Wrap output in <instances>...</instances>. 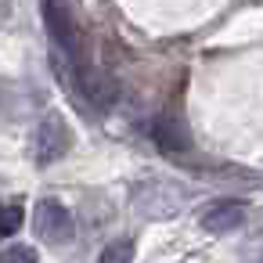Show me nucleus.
<instances>
[{
  "instance_id": "f257e3e1",
  "label": "nucleus",
  "mask_w": 263,
  "mask_h": 263,
  "mask_svg": "<svg viewBox=\"0 0 263 263\" xmlns=\"http://www.w3.org/2000/svg\"><path fill=\"white\" fill-rule=\"evenodd\" d=\"M33 231L44 245H69L76 238V220L65 202L58 198H40L33 205Z\"/></svg>"
},
{
  "instance_id": "f03ea898",
  "label": "nucleus",
  "mask_w": 263,
  "mask_h": 263,
  "mask_svg": "<svg viewBox=\"0 0 263 263\" xmlns=\"http://www.w3.org/2000/svg\"><path fill=\"white\" fill-rule=\"evenodd\" d=\"M69 144H72V130H69V123L58 116V112H51V116H44L40 123H36V130H33V162L36 166H51V162H58L65 152H69Z\"/></svg>"
},
{
  "instance_id": "7ed1b4c3",
  "label": "nucleus",
  "mask_w": 263,
  "mask_h": 263,
  "mask_svg": "<svg viewBox=\"0 0 263 263\" xmlns=\"http://www.w3.org/2000/svg\"><path fill=\"white\" fill-rule=\"evenodd\" d=\"M76 4L80 0H44V15H47V26L54 33V40L76 54L80 51V22H76Z\"/></svg>"
},
{
  "instance_id": "20e7f679",
  "label": "nucleus",
  "mask_w": 263,
  "mask_h": 263,
  "mask_svg": "<svg viewBox=\"0 0 263 263\" xmlns=\"http://www.w3.org/2000/svg\"><path fill=\"white\" fill-rule=\"evenodd\" d=\"M80 90H83V98L90 101V108H98V112H108V108L119 101V83H116V76L105 72V69H98V65H83V69H80Z\"/></svg>"
},
{
  "instance_id": "39448f33",
  "label": "nucleus",
  "mask_w": 263,
  "mask_h": 263,
  "mask_svg": "<svg viewBox=\"0 0 263 263\" xmlns=\"http://www.w3.org/2000/svg\"><path fill=\"white\" fill-rule=\"evenodd\" d=\"M241 223H245V202H238V198H216L202 213V227L209 234H227Z\"/></svg>"
},
{
  "instance_id": "423d86ee",
  "label": "nucleus",
  "mask_w": 263,
  "mask_h": 263,
  "mask_svg": "<svg viewBox=\"0 0 263 263\" xmlns=\"http://www.w3.org/2000/svg\"><path fill=\"white\" fill-rule=\"evenodd\" d=\"M152 137H155V144L162 148V152H184L187 148V134H184V126L177 123V119H170V116H162L155 126H152Z\"/></svg>"
},
{
  "instance_id": "0eeeda50",
  "label": "nucleus",
  "mask_w": 263,
  "mask_h": 263,
  "mask_svg": "<svg viewBox=\"0 0 263 263\" xmlns=\"http://www.w3.org/2000/svg\"><path fill=\"white\" fill-rule=\"evenodd\" d=\"M98 263H134V238H116L101 249Z\"/></svg>"
},
{
  "instance_id": "6e6552de",
  "label": "nucleus",
  "mask_w": 263,
  "mask_h": 263,
  "mask_svg": "<svg viewBox=\"0 0 263 263\" xmlns=\"http://www.w3.org/2000/svg\"><path fill=\"white\" fill-rule=\"evenodd\" d=\"M22 220H26L22 202H4L0 205V234H15L22 227Z\"/></svg>"
},
{
  "instance_id": "1a4fd4ad",
  "label": "nucleus",
  "mask_w": 263,
  "mask_h": 263,
  "mask_svg": "<svg viewBox=\"0 0 263 263\" xmlns=\"http://www.w3.org/2000/svg\"><path fill=\"white\" fill-rule=\"evenodd\" d=\"M0 263H36V249L33 245H8L4 252H0Z\"/></svg>"
},
{
  "instance_id": "9d476101",
  "label": "nucleus",
  "mask_w": 263,
  "mask_h": 263,
  "mask_svg": "<svg viewBox=\"0 0 263 263\" xmlns=\"http://www.w3.org/2000/svg\"><path fill=\"white\" fill-rule=\"evenodd\" d=\"M11 11H15V8H11V0H0V26H8V22H11Z\"/></svg>"
}]
</instances>
